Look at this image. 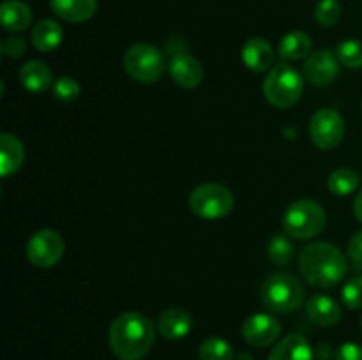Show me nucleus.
Here are the masks:
<instances>
[{"label":"nucleus","instance_id":"nucleus-15","mask_svg":"<svg viewBox=\"0 0 362 360\" xmlns=\"http://www.w3.org/2000/svg\"><path fill=\"white\" fill-rule=\"evenodd\" d=\"M306 316L318 327H334L341 320V307L332 296L318 293L306 300Z\"/></svg>","mask_w":362,"mask_h":360},{"label":"nucleus","instance_id":"nucleus-35","mask_svg":"<svg viewBox=\"0 0 362 360\" xmlns=\"http://www.w3.org/2000/svg\"><path fill=\"white\" fill-rule=\"evenodd\" d=\"M361 325H362V318H361Z\"/></svg>","mask_w":362,"mask_h":360},{"label":"nucleus","instance_id":"nucleus-19","mask_svg":"<svg viewBox=\"0 0 362 360\" xmlns=\"http://www.w3.org/2000/svg\"><path fill=\"white\" fill-rule=\"evenodd\" d=\"M20 81L28 92L39 94V92H45L53 87V73L48 64L41 62V60H28L21 66Z\"/></svg>","mask_w":362,"mask_h":360},{"label":"nucleus","instance_id":"nucleus-12","mask_svg":"<svg viewBox=\"0 0 362 360\" xmlns=\"http://www.w3.org/2000/svg\"><path fill=\"white\" fill-rule=\"evenodd\" d=\"M168 73L173 83L182 88H197L204 81V67L187 52L172 53L168 62Z\"/></svg>","mask_w":362,"mask_h":360},{"label":"nucleus","instance_id":"nucleus-4","mask_svg":"<svg viewBox=\"0 0 362 360\" xmlns=\"http://www.w3.org/2000/svg\"><path fill=\"white\" fill-rule=\"evenodd\" d=\"M304 92V78L290 64L279 62L272 67L264 80V97L279 109L292 108Z\"/></svg>","mask_w":362,"mask_h":360},{"label":"nucleus","instance_id":"nucleus-24","mask_svg":"<svg viewBox=\"0 0 362 360\" xmlns=\"http://www.w3.org/2000/svg\"><path fill=\"white\" fill-rule=\"evenodd\" d=\"M296 256V246L292 242V236L274 235L267 244V258L276 267H285Z\"/></svg>","mask_w":362,"mask_h":360},{"label":"nucleus","instance_id":"nucleus-23","mask_svg":"<svg viewBox=\"0 0 362 360\" xmlns=\"http://www.w3.org/2000/svg\"><path fill=\"white\" fill-rule=\"evenodd\" d=\"M361 186V175L350 168H338L329 175L327 187L336 196H350Z\"/></svg>","mask_w":362,"mask_h":360},{"label":"nucleus","instance_id":"nucleus-25","mask_svg":"<svg viewBox=\"0 0 362 360\" xmlns=\"http://www.w3.org/2000/svg\"><path fill=\"white\" fill-rule=\"evenodd\" d=\"M200 360H233L232 344L223 337H209L205 339L198 349Z\"/></svg>","mask_w":362,"mask_h":360},{"label":"nucleus","instance_id":"nucleus-6","mask_svg":"<svg viewBox=\"0 0 362 360\" xmlns=\"http://www.w3.org/2000/svg\"><path fill=\"white\" fill-rule=\"evenodd\" d=\"M124 71L127 76L136 83L151 85L163 78L165 71L168 69L165 55L156 46L147 42H138L133 44L126 53L122 60Z\"/></svg>","mask_w":362,"mask_h":360},{"label":"nucleus","instance_id":"nucleus-5","mask_svg":"<svg viewBox=\"0 0 362 360\" xmlns=\"http://www.w3.org/2000/svg\"><path fill=\"white\" fill-rule=\"evenodd\" d=\"M327 224L324 207L315 200H297L283 214V232L296 240L318 236Z\"/></svg>","mask_w":362,"mask_h":360},{"label":"nucleus","instance_id":"nucleus-20","mask_svg":"<svg viewBox=\"0 0 362 360\" xmlns=\"http://www.w3.org/2000/svg\"><path fill=\"white\" fill-rule=\"evenodd\" d=\"M64 30L55 20H41L32 27L30 42L37 52L52 53L62 44Z\"/></svg>","mask_w":362,"mask_h":360},{"label":"nucleus","instance_id":"nucleus-1","mask_svg":"<svg viewBox=\"0 0 362 360\" xmlns=\"http://www.w3.org/2000/svg\"><path fill=\"white\" fill-rule=\"evenodd\" d=\"M154 341V325L140 313H122L110 325V349L120 360H141L148 355Z\"/></svg>","mask_w":362,"mask_h":360},{"label":"nucleus","instance_id":"nucleus-13","mask_svg":"<svg viewBox=\"0 0 362 360\" xmlns=\"http://www.w3.org/2000/svg\"><path fill=\"white\" fill-rule=\"evenodd\" d=\"M193 328V318H191L189 311L184 307H168L163 311L158 321L159 334L170 341H179L184 339Z\"/></svg>","mask_w":362,"mask_h":360},{"label":"nucleus","instance_id":"nucleus-30","mask_svg":"<svg viewBox=\"0 0 362 360\" xmlns=\"http://www.w3.org/2000/svg\"><path fill=\"white\" fill-rule=\"evenodd\" d=\"M27 52V41L20 35H11L2 41V53L7 59H21Z\"/></svg>","mask_w":362,"mask_h":360},{"label":"nucleus","instance_id":"nucleus-29","mask_svg":"<svg viewBox=\"0 0 362 360\" xmlns=\"http://www.w3.org/2000/svg\"><path fill=\"white\" fill-rule=\"evenodd\" d=\"M341 300L349 309H362V275L345 282L341 289Z\"/></svg>","mask_w":362,"mask_h":360},{"label":"nucleus","instance_id":"nucleus-14","mask_svg":"<svg viewBox=\"0 0 362 360\" xmlns=\"http://www.w3.org/2000/svg\"><path fill=\"white\" fill-rule=\"evenodd\" d=\"M240 59H243L244 66L253 73H265V71L272 69L274 49L265 39L251 37L244 42L243 49H240Z\"/></svg>","mask_w":362,"mask_h":360},{"label":"nucleus","instance_id":"nucleus-10","mask_svg":"<svg viewBox=\"0 0 362 360\" xmlns=\"http://www.w3.org/2000/svg\"><path fill=\"white\" fill-rule=\"evenodd\" d=\"M240 332L247 344L255 348H267L278 341L281 334V323L278 318L269 313H255L244 320Z\"/></svg>","mask_w":362,"mask_h":360},{"label":"nucleus","instance_id":"nucleus-27","mask_svg":"<svg viewBox=\"0 0 362 360\" xmlns=\"http://www.w3.org/2000/svg\"><path fill=\"white\" fill-rule=\"evenodd\" d=\"M341 18V6L338 0H320L315 7V20L322 27H334Z\"/></svg>","mask_w":362,"mask_h":360},{"label":"nucleus","instance_id":"nucleus-16","mask_svg":"<svg viewBox=\"0 0 362 360\" xmlns=\"http://www.w3.org/2000/svg\"><path fill=\"white\" fill-rule=\"evenodd\" d=\"M315 352L300 334H288L272 348L267 360H313Z\"/></svg>","mask_w":362,"mask_h":360},{"label":"nucleus","instance_id":"nucleus-3","mask_svg":"<svg viewBox=\"0 0 362 360\" xmlns=\"http://www.w3.org/2000/svg\"><path fill=\"white\" fill-rule=\"evenodd\" d=\"M306 299V286L297 275L278 272L269 275L260 289V300L271 313L288 314L299 309Z\"/></svg>","mask_w":362,"mask_h":360},{"label":"nucleus","instance_id":"nucleus-9","mask_svg":"<svg viewBox=\"0 0 362 360\" xmlns=\"http://www.w3.org/2000/svg\"><path fill=\"white\" fill-rule=\"evenodd\" d=\"M64 249L66 244L59 232L48 228L39 229L27 242V260L35 268H52L62 260Z\"/></svg>","mask_w":362,"mask_h":360},{"label":"nucleus","instance_id":"nucleus-32","mask_svg":"<svg viewBox=\"0 0 362 360\" xmlns=\"http://www.w3.org/2000/svg\"><path fill=\"white\" fill-rule=\"evenodd\" d=\"M346 253H349V258L357 267H362V232H357L356 235H352V239L349 240Z\"/></svg>","mask_w":362,"mask_h":360},{"label":"nucleus","instance_id":"nucleus-28","mask_svg":"<svg viewBox=\"0 0 362 360\" xmlns=\"http://www.w3.org/2000/svg\"><path fill=\"white\" fill-rule=\"evenodd\" d=\"M53 95H55L57 101L60 102H73L76 101L78 95H80L81 87L74 78L71 76H62L59 80L53 81Z\"/></svg>","mask_w":362,"mask_h":360},{"label":"nucleus","instance_id":"nucleus-18","mask_svg":"<svg viewBox=\"0 0 362 360\" xmlns=\"http://www.w3.org/2000/svg\"><path fill=\"white\" fill-rule=\"evenodd\" d=\"M25 148L20 138L11 133L0 134V175L9 176L23 166Z\"/></svg>","mask_w":362,"mask_h":360},{"label":"nucleus","instance_id":"nucleus-21","mask_svg":"<svg viewBox=\"0 0 362 360\" xmlns=\"http://www.w3.org/2000/svg\"><path fill=\"white\" fill-rule=\"evenodd\" d=\"M311 48H313V42L310 35L303 30H293L283 35L278 53L286 62H297V60H306L311 55Z\"/></svg>","mask_w":362,"mask_h":360},{"label":"nucleus","instance_id":"nucleus-26","mask_svg":"<svg viewBox=\"0 0 362 360\" xmlns=\"http://www.w3.org/2000/svg\"><path fill=\"white\" fill-rule=\"evenodd\" d=\"M336 56H338L339 64L349 69H362V41L345 39L336 48Z\"/></svg>","mask_w":362,"mask_h":360},{"label":"nucleus","instance_id":"nucleus-2","mask_svg":"<svg viewBox=\"0 0 362 360\" xmlns=\"http://www.w3.org/2000/svg\"><path fill=\"white\" fill-rule=\"evenodd\" d=\"M299 272L315 288L329 289L346 277L349 260L332 244L311 242L299 253Z\"/></svg>","mask_w":362,"mask_h":360},{"label":"nucleus","instance_id":"nucleus-22","mask_svg":"<svg viewBox=\"0 0 362 360\" xmlns=\"http://www.w3.org/2000/svg\"><path fill=\"white\" fill-rule=\"evenodd\" d=\"M0 21L9 32H23L32 25V9L21 0H6L0 6Z\"/></svg>","mask_w":362,"mask_h":360},{"label":"nucleus","instance_id":"nucleus-36","mask_svg":"<svg viewBox=\"0 0 362 360\" xmlns=\"http://www.w3.org/2000/svg\"><path fill=\"white\" fill-rule=\"evenodd\" d=\"M361 109H362V106H361Z\"/></svg>","mask_w":362,"mask_h":360},{"label":"nucleus","instance_id":"nucleus-31","mask_svg":"<svg viewBox=\"0 0 362 360\" xmlns=\"http://www.w3.org/2000/svg\"><path fill=\"white\" fill-rule=\"evenodd\" d=\"M336 360H362V346L357 342H345L339 346Z\"/></svg>","mask_w":362,"mask_h":360},{"label":"nucleus","instance_id":"nucleus-17","mask_svg":"<svg viewBox=\"0 0 362 360\" xmlns=\"http://www.w3.org/2000/svg\"><path fill=\"white\" fill-rule=\"evenodd\" d=\"M49 7L60 20L83 23L95 14L98 0H49Z\"/></svg>","mask_w":362,"mask_h":360},{"label":"nucleus","instance_id":"nucleus-34","mask_svg":"<svg viewBox=\"0 0 362 360\" xmlns=\"http://www.w3.org/2000/svg\"><path fill=\"white\" fill-rule=\"evenodd\" d=\"M237 360H253V356H251L250 353H240V355L237 356Z\"/></svg>","mask_w":362,"mask_h":360},{"label":"nucleus","instance_id":"nucleus-7","mask_svg":"<svg viewBox=\"0 0 362 360\" xmlns=\"http://www.w3.org/2000/svg\"><path fill=\"white\" fill-rule=\"evenodd\" d=\"M233 194L225 184L205 182L194 187L189 194V208L202 219H223L233 210Z\"/></svg>","mask_w":362,"mask_h":360},{"label":"nucleus","instance_id":"nucleus-11","mask_svg":"<svg viewBox=\"0 0 362 360\" xmlns=\"http://www.w3.org/2000/svg\"><path fill=\"white\" fill-rule=\"evenodd\" d=\"M304 78L315 87H327L339 76V60L331 49L313 52L303 66Z\"/></svg>","mask_w":362,"mask_h":360},{"label":"nucleus","instance_id":"nucleus-8","mask_svg":"<svg viewBox=\"0 0 362 360\" xmlns=\"http://www.w3.org/2000/svg\"><path fill=\"white\" fill-rule=\"evenodd\" d=\"M310 138L320 150H332L345 138V120L341 113L332 108L315 112L310 120Z\"/></svg>","mask_w":362,"mask_h":360},{"label":"nucleus","instance_id":"nucleus-33","mask_svg":"<svg viewBox=\"0 0 362 360\" xmlns=\"http://www.w3.org/2000/svg\"><path fill=\"white\" fill-rule=\"evenodd\" d=\"M354 214H356L357 221L362 222V187L354 198Z\"/></svg>","mask_w":362,"mask_h":360}]
</instances>
